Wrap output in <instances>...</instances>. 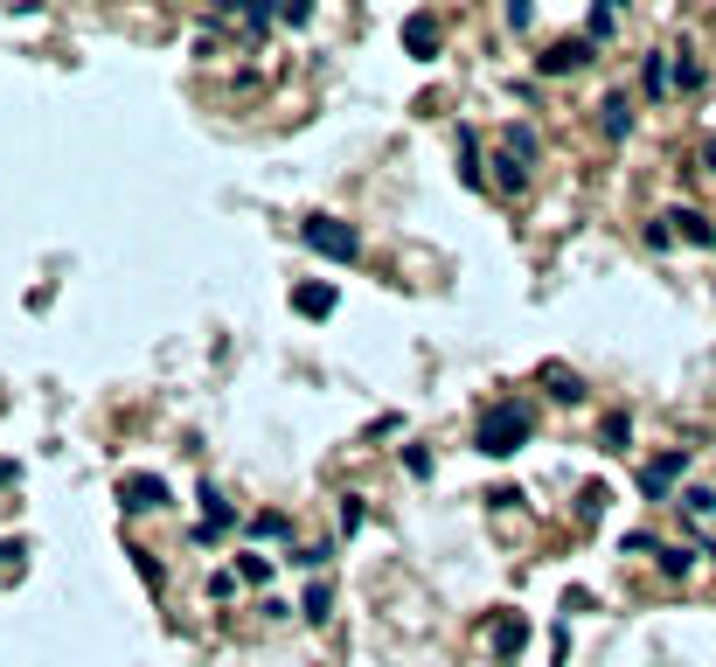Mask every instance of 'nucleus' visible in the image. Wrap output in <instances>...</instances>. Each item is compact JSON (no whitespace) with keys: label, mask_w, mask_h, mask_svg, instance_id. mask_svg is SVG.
Returning a JSON list of instances; mask_svg holds the SVG:
<instances>
[{"label":"nucleus","mask_w":716,"mask_h":667,"mask_svg":"<svg viewBox=\"0 0 716 667\" xmlns=\"http://www.w3.org/2000/svg\"><path fill=\"white\" fill-rule=\"evenodd\" d=\"M529 431H536V410H529V403H515V397H501V403H487V410H480L473 445H480L487 459H508V452H522V445H529Z\"/></svg>","instance_id":"1"},{"label":"nucleus","mask_w":716,"mask_h":667,"mask_svg":"<svg viewBox=\"0 0 716 667\" xmlns=\"http://www.w3.org/2000/svg\"><path fill=\"white\" fill-rule=\"evenodd\" d=\"M299 244L320 251V258H334V265H355V258H362V237H355V223H341V216H306V223H299Z\"/></svg>","instance_id":"2"},{"label":"nucleus","mask_w":716,"mask_h":667,"mask_svg":"<svg viewBox=\"0 0 716 667\" xmlns=\"http://www.w3.org/2000/svg\"><path fill=\"white\" fill-rule=\"evenodd\" d=\"M682 473H689V445H675V452H654V459L640 466V494H647V501H668V494L682 487Z\"/></svg>","instance_id":"3"},{"label":"nucleus","mask_w":716,"mask_h":667,"mask_svg":"<svg viewBox=\"0 0 716 667\" xmlns=\"http://www.w3.org/2000/svg\"><path fill=\"white\" fill-rule=\"evenodd\" d=\"M119 508H126V515L167 508V480H160V473H126V480H119Z\"/></svg>","instance_id":"4"},{"label":"nucleus","mask_w":716,"mask_h":667,"mask_svg":"<svg viewBox=\"0 0 716 667\" xmlns=\"http://www.w3.org/2000/svg\"><path fill=\"white\" fill-rule=\"evenodd\" d=\"M487 640H494V661H522V647H529V619H522V612H501V619L487 626Z\"/></svg>","instance_id":"5"},{"label":"nucleus","mask_w":716,"mask_h":667,"mask_svg":"<svg viewBox=\"0 0 716 667\" xmlns=\"http://www.w3.org/2000/svg\"><path fill=\"white\" fill-rule=\"evenodd\" d=\"M438 42H445L438 14H425V7H418V14H404V49H411L418 63H431V56H438Z\"/></svg>","instance_id":"6"},{"label":"nucleus","mask_w":716,"mask_h":667,"mask_svg":"<svg viewBox=\"0 0 716 667\" xmlns=\"http://www.w3.org/2000/svg\"><path fill=\"white\" fill-rule=\"evenodd\" d=\"M577 63H591V35H571V42H550V49L536 56V70H543V77H564V70H577Z\"/></svg>","instance_id":"7"},{"label":"nucleus","mask_w":716,"mask_h":667,"mask_svg":"<svg viewBox=\"0 0 716 667\" xmlns=\"http://www.w3.org/2000/svg\"><path fill=\"white\" fill-rule=\"evenodd\" d=\"M195 501H202V529H195V542H216V535L237 522V508H230V501H223L209 480H202V494H195Z\"/></svg>","instance_id":"8"},{"label":"nucleus","mask_w":716,"mask_h":667,"mask_svg":"<svg viewBox=\"0 0 716 667\" xmlns=\"http://www.w3.org/2000/svg\"><path fill=\"white\" fill-rule=\"evenodd\" d=\"M334 299H341V292H334L327 278H313V285H292V313H306V320H327V313H334Z\"/></svg>","instance_id":"9"},{"label":"nucleus","mask_w":716,"mask_h":667,"mask_svg":"<svg viewBox=\"0 0 716 667\" xmlns=\"http://www.w3.org/2000/svg\"><path fill=\"white\" fill-rule=\"evenodd\" d=\"M598 126H605V139H626V133H633V98H626V91H605Z\"/></svg>","instance_id":"10"},{"label":"nucleus","mask_w":716,"mask_h":667,"mask_svg":"<svg viewBox=\"0 0 716 667\" xmlns=\"http://www.w3.org/2000/svg\"><path fill=\"white\" fill-rule=\"evenodd\" d=\"M668 223H675V237H689L696 251H710V244H716V223L703 216V209H668Z\"/></svg>","instance_id":"11"},{"label":"nucleus","mask_w":716,"mask_h":667,"mask_svg":"<svg viewBox=\"0 0 716 667\" xmlns=\"http://www.w3.org/2000/svg\"><path fill=\"white\" fill-rule=\"evenodd\" d=\"M640 84H647V98H668V91H675V56L654 49V56L640 63Z\"/></svg>","instance_id":"12"},{"label":"nucleus","mask_w":716,"mask_h":667,"mask_svg":"<svg viewBox=\"0 0 716 667\" xmlns=\"http://www.w3.org/2000/svg\"><path fill=\"white\" fill-rule=\"evenodd\" d=\"M299 619H306V626H327V619H334V584H327V577H313V584H306Z\"/></svg>","instance_id":"13"},{"label":"nucleus","mask_w":716,"mask_h":667,"mask_svg":"<svg viewBox=\"0 0 716 667\" xmlns=\"http://www.w3.org/2000/svg\"><path fill=\"white\" fill-rule=\"evenodd\" d=\"M543 383H550V397H557V403H584V376H577V369H557V362H550Z\"/></svg>","instance_id":"14"},{"label":"nucleus","mask_w":716,"mask_h":667,"mask_svg":"<svg viewBox=\"0 0 716 667\" xmlns=\"http://www.w3.org/2000/svg\"><path fill=\"white\" fill-rule=\"evenodd\" d=\"M598 445H605V452H626V445H633V417H626V410H612V417L598 424Z\"/></svg>","instance_id":"15"},{"label":"nucleus","mask_w":716,"mask_h":667,"mask_svg":"<svg viewBox=\"0 0 716 667\" xmlns=\"http://www.w3.org/2000/svg\"><path fill=\"white\" fill-rule=\"evenodd\" d=\"M459 181L466 188H480L487 174H480V146H473V126H459Z\"/></svg>","instance_id":"16"},{"label":"nucleus","mask_w":716,"mask_h":667,"mask_svg":"<svg viewBox=\"0 0 716 667\" xmlns=\"http://www.w3.org/2000/svg\"><path fill=\"white\" fill-rule=\"evenodd\" d=\"M362 522H369V501H362V494H341V508H334V529H341V535H355Z\"/></svg>","instance_id":"17"},{"label":"nucleus","mask_w":716,"mask_h":667,"mask_svg":"<svg viewBox=\"0 0 716 667\" xmlns=\"http://www.w3.org/2000/svg\"><path fill=\"white\" fill-rule=\"evenodd\" d=\"M661 570H668V577H689V570H696V549H689V542H661Z\"/></svg>","instance_id":"18"},{"label":"nucleus","mask_w":716,"mask_h":667,"mask_svg":"<svg viewBox=\"0 0 716 667\" xmlns=\"http://www.w3.org/2000/svg\"><path fill=\"white\" fill-rule=\"evenodd\" d=\"M508 153H515V160L529 167V160L543 153V139H536V126H508Z\"/></svg>","instance_id":"19"},{"label":"nucleus","mask_w":716,"mask_h":667,"mask_svg":"<svg viewBox=\"0 0 716 667\" xmlns=\"http://www.w3.org/2000/svg\"><path fill=\"white\" fill-rule=\"evenodd\" d=\"M612 28H619V7H591V14H584V35H591V42H605Z\"/></svg>","instance_id":"20"},{"label":"nucleus","mask_w":716,"mask_h":667,"mask_svg":"<svg viewBox=\"0 0 716 667\" xmlns=\"http://www.w3.org/2000/svg\"><path fill=\"white\" fill-rule=\"evenodd\" d=\"M494 167H501V188H508V195H522V188H529V167H522L515 153H501Z\"/></svg>","instance_id":"21"},{"label":"nucleus","mask_w":716,"mask_h":667,"mask_svg":"<svg viewBox=\"0 0 716 667\" xmlns=\"http://www.w3.org/2000/svg\"><path fill=\"white\" fill-rule=\"evenodd\" d=\"M237 584H272V556H237Z\"/></svg>","instance_id":"22"},{"label":"nucleus","mask_w":716,"mask_h":667,"mask_svg":"<svg viewBox=\"0 0 716 667\" xmlns=\"http://www.w3.org/2000/svg\"><path fill=\"white\" fill-rule=\"evenodd\" d=\"M605 501H612V494H605V487H598V480H591V487H584V494H577V515H584V522H598V515H605Z\"/></svg>","instance_id":"23"},{"label":"nucleus","mask_w":716,"mask_h":667,"mask_svg":"<svg viewBox=\"0 0 716 667\" xmlns=\"http://www.w3.org/2000/svg\"><path fill=\"white\" fill-rule=\"evenodd\" d=\"M675 91H703V63H696V56L675 63Z\"/></svg>","instance_id":"24"},{"label":"nucleus","mask_w":716,"mask_h":667,"mask_svg":"<svg viewBox=\"0 0 716 667\" xmlns=\"http://www.w3.org/2000/svg\"><path fill=\"white\" fill-rule=\"evenodd\" d=\"M668 244H675V223L654 216V223H647V251H668Z\"/></svg>","instance_id":"25"},{"label":"nucleus","mask_w":716,"mask_h":667,"mask_svg":"<svg viewBox=\"0 0 716 667\" xmlns=\"http://www.w3.org/2000/svg\"><path fill=\"white\" fill-rule=\"evenodd\" d=\"M682 508H689V515H716V494H710V487H689Z\"/></svg>","instance_id":"26"},{"label":"nucleus","mask_w":716,"mask_h":667,"mask_svg":"<svg viewBox=\"0 0 716 667\" xmlns=\"http://www.w3.org/2000/svg\"><path fill=\"white\" fill-rule=\"evenodd\" d=\"M404 473H411V480H431V452H425V445L404 452Z\"/></svg>","instance_id":"27"},{"label":"nucleus","mask_w":716,"mask_h":667,"mask_svg":"<svg viewBox=\"0 0 716 667\" xmlns=\"http://www.w3.org/2000/svg\"><path fill=\"white\" fill-rule=\"evenodd\" d=\"M501 21H508V28H529V21H536V7H529V0H508V7H501Z\"/></svg>","instance_id":"28"},{"label":"nucleus","mask_w":716,"mask_h":667,"mask_svg":"<svg viewBox=\"0 0 716 667\" xmlns=\"http://www.w3.org/2000/svg\"><path fill=\"white\" fill-rule=\"evenodd\" d=\"M251 535H265V542H279V535H286V515H258V522H251Z\"/></svg>","instance_id":"29"},{"label":"nucleus","mask_w":716,"mask_h":667,"mask_svg":"<svg viewBox=\"0 0 716 667\" xmlns=\"http://www.w3.org/2000/svg\"><path fill=\"white\" fill-rule=\"evenodd\" d=\"M126 556H133V563H140V577H146V584H153V591H160V563H153V556H146V549H126Z\"/></svg>","instance_id":"30"},{"label":"nucleus","mask_w":716,"mask_h":667,"mask_svg":"<svg viewBox=\"0 0 716 667\" xmlns=\"http://www.w3.org/2000/svg\"><path fill=\"white\" fill-rule=\"evenodd\" d=\"M703 174H716V139H703Z\"/></svg>","instance_id":"31"},{"label":"nucleus","mask_w":716,"mask_h":667,"mask_svg":"<svg viewBox=\"0 0 716 667\" xmlns=\"http://www.w3.org/2000/svg\"><path fill=\"white\" fill-rule=\"evenodd\" d=\"M0 563H21V542H0Z\"/></svg>","instance_id":"32"},{"label":"nucleus","mask_w":716,"mask_h":667,"mask_svg":"<svg viewBox=\"0 0 716 667\" xmlns=\"http://www.w3.org/2000/svg\"><path fill=\"white\" fill-rule=\"evenodd\" d=\"M7 480H21V466H14V459H0V487H7Z\"/></svg>","instance_id":"33"}]
</instances>
